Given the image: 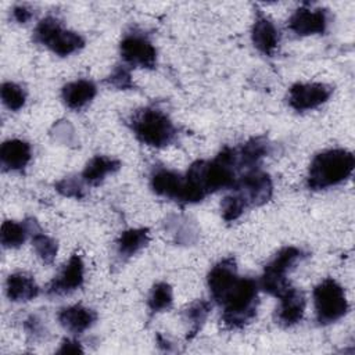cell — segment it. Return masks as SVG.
Instances as JSON below:
<instances>
[{"mask_svg":"<svg viewBox=\"0 0 355 355\" xmlns=\"http://www.w3.org/2000/svg\"><path fill=\"white\" fill-rule=\"evenodd\" d=\"M237 154L236 148L223 147L214 159H198L193 162L186 176L205 194L233 189L237 182Z\"/></svg>","mask_w":355,"mask_h":355,"instance_id":"1","label":"cell"},{"mask_svg":"<svg viewBox=\"0 0 355 355\" xmlns=\"http://www.w3.org/2000/svg\"><path fill=\"white\" fill-rule=\"evenodd\" d=\"M258 291L257 280L252 277H237L233 286L216 302L222 306V322L226 329H243L255 318Z\"/></svg>","mask_w":355,"mask_h":355,"instance_id":"2","label":"cell"},{"mask_svg":"<svg viewBox=\"0 0 355 355\" xmlns=\"http://www.w3.org/2000/svg\"><path fill=\"white\" fill-rule=\"evenodd\" d=\"M355 157L344 148L324 150L311 161L306 186L309 190H324L345 182L354 171Z\"/></svg>","mask_w":355,"mask_h":355,"instance_id":"3","label":"cell"},{"mask_svg":"<svg viewBox=\"0 0 355 355\" xmlns=\"http://www.w3.org/2000/svg\"><path fill=\"white\" fill-rule=\"evenodd\" d=\"M130 128L136 139L150 147L162 148L176 137V126L171 118L155 107H144L130 116Z\"/></svg>","mask_w":355,"mask_h":355,"instance_id":"4","label":"cell"},{"mask_svg":"<svg viewBox=\"0 0 355 355\" xmlns=\"http://www.w3.org/2000/svg\"><path fill=\"white\" fill-rule=\"evenodd\" d=\"M306 254L301 248L294 245H286L280 248L276 255L266 263L263 273L258 282L259 288L276 298H282L293 288L287 279L288 272Z\"/></svg>","mask_w":355,"mask_h":355,"instance_id":"5","label":"cell"},{"mask_svg":"<svg viewBox=\"0 0 355 355\" xmlns=\"http://www.w3.org/2000/svg\"><path fill=\"white\" fill-rule=\"evenodd\" d=\"M151 190L161 197L175 200L182 204H194L207 196L187 176L166 168H155L150 178Z\"/></svg>","mask_w":355,"mask_h":355,"instance_id":"6","label":"cell"},{"mask_svg":"<svg viewBox=\"0 0 355 355\" xmlns=\"http://www.w3.org/2000/svg\"><path fill=\"white\" fill-rule=\"evenodd\" d=\"M33 40L60 57L73 54L85 46V39L79 33L65 29L54 17H46L36 25Z\"/></svg>","mask_w":355,"mask_h":355,"instance_id":"7","label":"cell"},{"mask_svg":"<svg viewBox=\"0 0 355 355\" xmlns=\"http://www.w3.org/2000/svg\"><path fill=\"white\" fill-rule=\"evenodd\" d=\"M313 304L319 324H331L340 320L349 311L343 286L331 277L322 280L313 288Z\"/></svg>","mask_w":355,"mask_h":355,"instance_id":"8","label":"cell"},{"mask_svg":"<svg viewBox=\"0 0 355 355\" xmlns=\"http://www.w3.org/2000/svg\"><path fill=\"white\" fill-rule=\"evenodd\" d=\"M233 190L245 200L248 207H259L270 200L273 194V184L266 172L255 168L241 175Z\"/></svg>","mask_w":355,"mask_h":355,"instance_id":"9","label":"cell"},{"mask_svg":"<svg viewBox=\"0 0 355 355\" xmlns=\"http://www.w3.org/2000/svg\"><path fill=\"white\" fill-rule=\"evenodd\" d=\"M119 51L122 60L132 67L153 69L157 65L155 47L140 33H126L119 43Z\"/></svg>","mask_w":355,"mask_h":355,"instance_id":"10","label":"cell"},{"mask_svg":"<svg viewBox=\"0 0 355 355\" xmlns=\"http://www.w3.org/2000/svg\"><path fill=\"white\" fill-rule=\"evenodd\" d=\"M333 93V87L326 83H294L288 89V104L293 110L304 112L324 104Z\"/></svg>","mask_w":355,"mask_h":355,"instance_id":"11","label":"cell"},{"mask_svg":"<svg viewBox=\"0 0 355 355\" xmlns=\"http://www.w3.org/2000/svg\"><path fill=\"white\" fill-rule=\"evenodd\" d=\"M329 24V12L326 8H312L302 6L297 8L288 18V29L298 36H309L324 33Z\"/></svg>","mask_w":355,"mask_h":355,"instance_id":"12","label":"cell"},{"mask_svg":"<svg viewBox=\"0 0 355 355\" xmlns=\"http://www.w3.org/2000/svg\"><path fill=\"white\" fill-rule=\"evenodd\" d=\"M85 280V263L82 258L73 254L68 262L62 266L57 277H54L47 286V294L65 295L82 287Z\"/></svg>","mask_w":355,"mask_h":355,"instance_id":"13","label":"cell"},{"mask_svg":"<svg viewBox=\"0 0 355 355\" xmlns=\"http://www.w3.org/2000/svg\"><path fill=\"white\" fill-rule=\"evenodd\" d=\"M237 277V265L233 257H226L216 262L207 276V284L212 300L218 302L222 295L233 286Z\"/></svg>","mask_w":355,"mask_h":355,"instance_id":"14","label":"cell"},{"mask_svg":"<svg viewBox=\"0 0 355 355\" xmlns=\"http://www.w3.org/2000/svg\"><path fill=\"white\" fill-rule=\"evenodd\" d=\"M279 31L275 24L262 12H257L251 28V40L252 44L265 55H273L279 44Z\"/></svg>","mask_w":355,"mask_h":355,"instance_id":"15","label":"cell"},{"mask_svg":"<svg viewBox=\"0 0 355 355\" xmlns=\"http://www.w3.org/2000/svg\"><path fill=\"white\" fill-rule=\"evenodd\" d=\"M32 158L31 144L25 140L10 139L0 147V164L6 172L22 171Z\"/></svg>","mask_w":355,"mask_h":355,"instance_id":"16","label":"cell"},{"mask_svg":"<svg viewBox=\"0 0 355 355\" xmlns=\"http://www.w3.org/2000/svg\"><path fill=\"white\" fill-rule=\"evenodd\" d=\"M279 300L280 304L276 309V323L282 327H291L297 324L302 319L305 311L304 293L293 287Z\"/></svg>","mask_w":355,"mask_h":355,"instance_id":"17","label":"cell"},{"mask_svg":"<svg viewBox=\"0 0 355 355\" xmlns=\"http://www.w3.org/2000/svg\"><path fill=\"white\" fill-rule=\"evenodd\" d=\"M57 318L60 324L67 331L72 334H82L96 323L97 313L96 311L87 306L78 304V305H71L60 309Z\"/></svg>","mask_w":355,"mask_h":355,"instance_id":"18","label":"cell"},{"mask_svg":"<svg viewBox=\"0 0 355 355\" xmlns=\"http://www.w3.org/2000/svg\"><path fill=\"white\" fill-rule=\"evenodd\" d=\"M97 94L96 85L89 79H78L62 86L61 98L69 110H82Z\"/></svg>","mask_w":355,"mask_h":355,"instance_id":"19","label":"cell"},{"mask_svg":"<svg viewBox=\"0 0 355 355\" xmlns=\"http://www.w3.org/2000/svg\"><path fill=\"white\" fill-rule=\"evenodd\" d=\"M270 151V144L263 136L251 137L248 141L236 148L237 154V168L251 171L258 168L262 158H265Z\"/></svg>","mask_w":355,"mask_h":355,"instance_id":"20","label":"cell"},{"mask_svg":"<svg viewBox=\"0 0 355 355\" xmlns=\"http://www.w3.org/2000/svg\"><path fill=\"white\" fill-rule=\"evenodd\" d=\"M6 294L12 302H26L39 295V287L31 275L17 272L7 277Z\"/></svg>","mask_w":355,"mask_h":355,"instance_id":"21","label":"cell"},{"mask_svg":"<svg viewBox=\"0 0 355 355\" xmlns=\"http://www.w3.org/2000/svg\"><path fill=\"white\" fill-rule=\"evenodd\" d=\"M121 162L107 155H94L82 171V180L90 186H98L107 175L119 171Z\"/></svg>","mask_w":355,"mask_h":355,"instance_id":"22","label":"cell"},{"mask_svg":"<svg viewBox=\"0 0 355 355\" xmlns=\"http://www.w3.org/2000/svg\"><path fill=\"white\" fill-rule=\"evenodd\" d=\"M39 226L33 219L25 220L22 223H18L15 220H4L1 225V233L0 240L4 248H18L22 245L28 237V234H32L35 229Z\"/></svg>","mask_w":355,"mask_h":355,"instance_id":"23","label":"cell"},{"mask_svg":"<svg viewBox=\"0 0 355 355\" xmlns=\"http://www.w3.org/2000/svg\"><path fill=\"white\" fill-rule=\"evenodd\" d=\"M150 240L147 227L128 229L122 232L116 240V252L122 259H128L147 245Z\"/></svg>","mask_w":355,"mask_h":355,"instance_id":"24","label":"cell"},{"mask_svg":"<svg viewBox=\"0 0 355 355\" xmlns=\"http://www.w3.org/2000/svg\"><path fill=\"white\" fill-rule=\"evenodd\" d=\"M212 304L207 300H196L183 311V319L187 323V340L197 336L202 324L205 323L208 315L211 313Z\"/></svg>","mask_w":355,"mask_h":355,"instance_id":"25","label":"cell"},{"mask_svg":"<svg viewBox=\"0 0 355 355\" xmlns=\"http://www.w3.org/2000/svg\"><path fill=\"white\" fill-rule=\"evenodd\" d=\"M173 302V291L171 284L165 283V282H159L155 283L148 294V300H147V305L150 312L158 313L162 311H166L172 306Z\"/></svg>","mask_w":355,"mask_h":355,"instance_id":"26","label":"cell"},{"mask_svg":"<svg viewBox=\"0 0 355 355\" xmlns=\"http://www.w3.org/2000/svg\"><path fill=\"white\" fill-rule=\"evenodd\" d=\"M32 244H33V248H35V252L37 254V257L42 259L43 263L46 265H51L55 259V255H57V251H58V244L57 241L42 233V230L37 227L32 232Z\"/></svg>","mask_w":355,"mask_h":355,"instance_id":"27","label":"cell"},{"mask_svg":"<svg viewBox=\"0 0 355 355\" xmlns=\"http://www.w3.org/2000/svg\"><path fill=\"white\" fill-rule=\"evenodd\" d=\"M0 96L4 105L11 111L21 110L26 100L25 90L14 82H4L0 89Z\"/></svg>","mask_w":355,"mask_h":355,"instance_id":"28","label":"cell"},{"mask_svg":"<svg viewBox=\"0 0 355 355\" xmlns=\"http://www.w3.org/2000/svg\"><path fill=\"white\" fill-rule=\"evenodd\" d=\"M248 205H247L245 200L239 193L226 196L220 202L222 218L226 222H234L236 219H239L241 216V214L245 211Z\"/></svg>","mask_w":355,"mask_h":355,"instance_id":"29","label":"cell"},{"mask_svg":"<svg viewBox=\"0 0 355 355\" xmlns=\"http://www.w3.org/2000/svg\"><path fill=\"white\" fill-rule=\"evenodd\" d=\"M105 82L119 90H128L135 86L130 71L126 65H116Z\"/></svg>","mask_w":355,"mask_h":355,"instance_id":"30","label":"cell"},{"mask_svg":"<svg viewBox=\"0 0 355 355\" xmlns=\"http://www.w3.org/2000/svg\"><path fill=\"white\" fill-rule=\"evenodd\" d=\"M55 189L58 193H61L65 197H73V198H82L85 196L83 187L80 182L75 178H64L55 184Z\"/></svg>","mask_w":355,"mask_h":355,"instance_id":"31","label":"cell"},{"mask_svg":"<svg viewBox=\"0 0 355 355\" xmlns=\"http://www.w3.org/2000/svg\"><path fill=\"white\" fill-rule=\"evenodd\" d=\"M12 17L18 24H25L33 17V11L28 6L19 4L12 8Z\"/></svg>","mask_w":355,"mask_h":355,"instance_id":"32","label":"cell"},{"mask_svg":"<svg viewBox=\"0 0 355 355\" xmlns=\"http://www.w3.org/2000/svg\"><path fill=\"white\" fill-rule=\"evenodd\" d=\"M58 354H80L83 352V348L79 341L71 340V338H64L61 343V347L57 351Z\"/></svg>","mask_w":355,"mask_h":355,"instance_id":"33","label":"cell"},{"mask_svg":"<svg viewBox=\"0 0 355 355\" xmlns=\"http://www.w3.org/2000/svg\"><path fill=\"white\" fill-rule=\"evenodd\" d=\"M25 329H26L28 334H31V336H33V337H39V336H42V333H43L42 323H40V320H39L36 316H29V318L25 320Z\"/></svg>","mask_w":355,"mask_h":355,"instance_id":"34","label":"cell"}]
</instances>
